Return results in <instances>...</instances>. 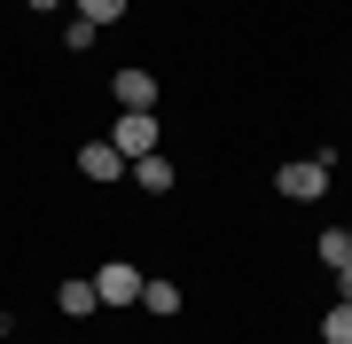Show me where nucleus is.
<instances>
[{"instance_id": "nucleus-1", "label": "nucleus", "mask_w": 352, "mask_h": 344, "mask_svg": "<svg viewBox=\"0 0 352 344\" xmlns=\"http://www.w3.org/2000/svg\"><path fill=\"white\" fill-rule=\"evenodd\" d=\"M274 188L289 196V204H314V196L329 188V149H321V157H298V165H282V172H274Z\"/></svg>"}, {"instance_id": "nucleus-2", "label": "nucleus", "mask_w": 352, "mask_h": 344, "mask_svg": "<svg viewBox=\"0 0 352 344\" xmlns=\"http://www.w3.org/2000/svg\"><path fill=\"white\" fill-rule=\"evenodd\" d=\"M110 149L126 157V165H133V157H149V149H157V110H118V126H110Z\"/></svg>"}, {"instance_id": "nucleus-3", "label": "nucleus", "mask_w": 352, "mask_h": 344, "mask_svg": "<svg viewBox=\"0 0 352 344\" xmlns=\"http://www.w3.org/2000/svg\"><path fill=\"white\" fill-rule=\"evenodd\" d=\"M141 282H149V274H133L126 258H110V266L94 274V297H102V306H141Z\"/></svg>"}, {"instance_id": "nucleus-4", "label": "nucleus", "mask_w": 352, "mask_h": 344, "mask_svg": "<svg viewBox=\"0 0 352 344\" xmlns=\"http://www.w3.org/2000/svg\"><path fill=\"white\" fill-rule=\"evenodd\" d=\"M110 94H118V110H157V78L149 71H118Z\"/></svg>"}, {"instance_id": "nucleus-5", "label": "nucleus", "mask_w": 352, "mask_h": 344, "mask_svg": "<svg viewBox=\"0 0 352 344\" xmlns=\"http://www.w3.org/2000/svg\"><path fill=\"white\" fill-rule=\"evenodd\" d=\"M126 172H133V180H141V188H149V196H173V180H180V172H173V157H164V149H149V157H133Z\"/></svg>"}, {"instance_id": "nucleus-6", "label": "nucleus", "mask_w": 352, "mask_h": 344, "mask_svg": "<svg viewBox=\"0 0 352 344\" xmlns=\"http://www.w3.org/2000/svg\"><path fill=\"white\" fill-rule=\"evenodd\" d=\"M78 172L87 180H126V157H118L110 141H87V149H78Z\"/></svg>"}, {"instance_id": "nucleus-7", "label": "nucleus", "mask_w": 352, "mask_h": 344, "mask_svg": "<svg viewBox=\"0 0 352 344\" xmlns=\"http://www.w3.org/2000/svg\"><path fill=\"white\" fill-rule=\"evenodd\" d=\"M141 306H149V313H164V321H173L180 306H188V297H180V282H164V274H149V282H141Z\"/></svg>"}, {"instance_id": "nucleus-8", "label": "nucleus", "mask_w": 352, "mask_h": 344, "mask_svg": "<svg viewBox=\"0 0 352 344\" xmlns=\"http://www.w3.org/2000/svg\"><path fill=\"white\" fill-rule=\"evenodd\" d=\"M55 306H63L71 321H87V313L102 306V297H94V274H87V282H63V290H55Z\"/></svg>"}, {"instance_id": "nucleus-9", "label": "nucleus", "mask_w": 352, "mask_h": 344, "mask_svg": "<svg viewBox=\"0 0 352 344\" xmlns=\"http://www.w3.org/2000/svg\"><path fill=\"white\" fill-rule=\"evenodd\" d=\"M321 344H352V297H337V306L321 313Z\"/></svg>"}, {"instance_id": "nucleus-10", "label": "nucleus", "mask_w": 352, "mask_h": 344, "mask_svg": "<svg viewBox=\"0 0 352 344\" xmlns=\"http://www.w3.org/2000/svg\"><path fill=\"white\" fill-rule=\"evenodd\" d=\"M344 258H352V235L329 227V235H321V266H344Z\"/></svg>"}, {"instance_id": "nucleus-11", "label": "nucleus", "mask_w": 352, "mask_h": 344, "mask_svg": "<svg viewBox=\"0 0 352 344\" xmlns=\"http://www.w3.org/2000/svg\"><path fill=\"white\" fill-rule=\"evenodd\" d=\"M78 16H87V24H118V16H126V0H78Z\"/></svg>"}, {"instance_id": "nucleus-12", "label": "nucleus", "mask_w": 352, "mask_h": 344, "mask_svg": "<svg viewBox=\"0 0 352 344\" xmlns=\"http://www.w3.org/2000/svg\"><path fill=\"white\" fill-rule=\"evenodd\" d=\"M337 297H352V258H344V266H337Z\"/></svg>"}, {"instance_id": "nucleus-13", "label": "nucleus", "mask_w": 352, "mask_h": 344, "mask_svg": "<svg viewBox=\"0 0 352 344\" xmlns=\"http://www.w3.org/2000/svg\"><path fill=\"white\" fill-rule=\"evenodd\" d=\"M24 8H39V16H47V8H63V0H24Z\"/></svg>"}, {"instance_id": "nucleus-14", "label": "nucleus", "mask_w": 352, "mask_h": 344, "mask_svg": "<svg viewBox=\"0 0 352 344\" xmlns=\"http://www.w3.org/2000/svg\"><path fill=\"white\" fill-rule=\"evenodd\" d=\"M344 235H352V227H344Z\"/></svg>"}]
</instances>
